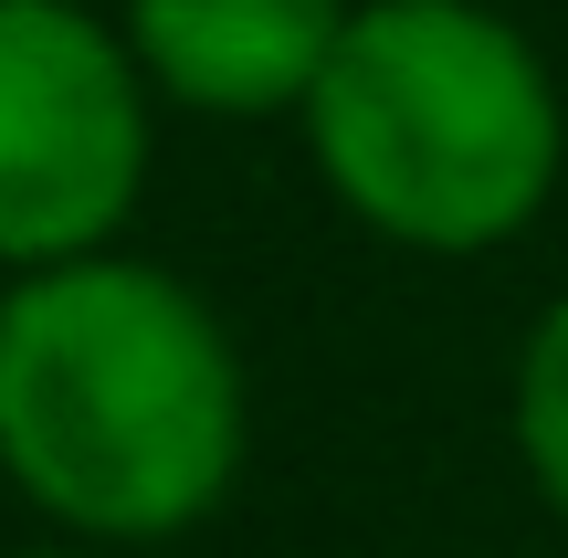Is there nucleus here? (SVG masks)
<instances>
[{
    "mask_svg": "<svg viewBox=\"0 0 568 558\" xmlns=\"http://www.w3.org/2000/svg\"><path fill=\"white\" fill-rule=\"evenodd\" d=\"M516 454H527V485L548 496V517L568 527V295L516 348Z\"/></svg>",
    "mask_w": 568,
    "mask_h": 558,
    "instance_id": "obj_5",
    "label": "nucleus"
},
{
    "mask_svg": "<svg viewBox=\"0 0 568 558\" xmlns=\"http://www.w3.org/2000/svg\"><path fill=\"white\" fill-rule=\"evenodd\" d=\"M358 0H126V53L169 105L305 116Z\"/></svg>",
    "mask_w": 568,
    "mask_h": 558,
    "instance_id": "obj_4",
    "label": "nucleus"
},
{
    "mask_svg": "<svg viewBox=\"0 0 568 558\" xmlns=\"http://www.w3.org/2000/svg\"><path fill=\"white\" fill-rule=\"evenodd\" d=\"M305 148L347 222L400 253H495L548 211L568 105L485 0H358L305 95Z\"/></svg>",
    "mask_w": 568,
    "mask_h": 558,
    "instance_id": "obj_2",
    "label": "nucleus"
},
{
    "mask_svg": "<svg viewBox=\"0 0 568 558\" xmlns=\"http://www.w3.org/2000/svg\"><path fill=\"white\" fill-rule=\"evenodd\" d=\"M148 95L126 32L74 0H0V274L116 253L148 201Z\"/></svg>",
    "mask_w": 568,
    "mask_h": 558,
    "instance_id": "obj_3",
    "label": "nucleus"
},
{
    "mask_svg": "<svg viewBox=\"0 0 568 558\" xmlns=\"http://www.w3.org/2000/svg\"><path fill=\"white\" fill-rule=\"evenodd\" d=\"M11 558H95V548H11Z\"/></svg>",
    "mask_w": 568,
    "mask_h": 558,
    "instance_id": "obj_6",
    "label": "nucleus"
},
{
    "mask_svg": "<svg viewBox=\"0 0 568 558\" xmlns=\"http://www.w3.org/2000/svg\"><path fill=\"white\" fill-rule=\"evenodd\" d=\"M253 390L211 295L138 253L0 285V475L74 548L190 538L243 485Z\"/></svg>",
    "mask_w": 568,
    "mask_h": 558,
    "instance_id": "obj_1",
    "label": "nucleus"
}]
</instances>
